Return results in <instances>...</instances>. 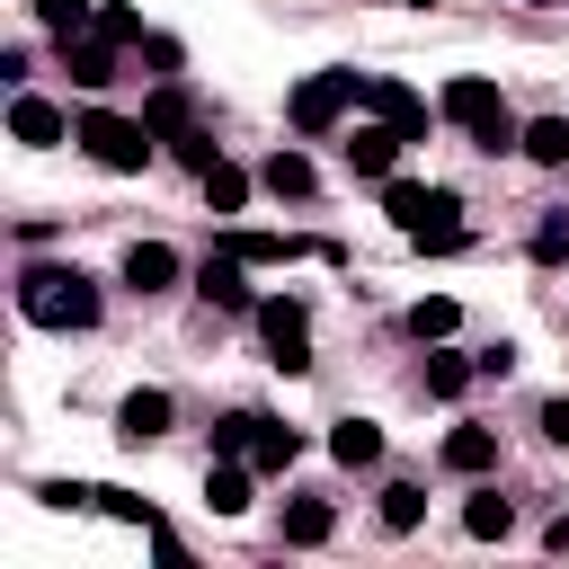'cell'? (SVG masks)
I'll use <instances>...</instances> for the list:
<instances>
[{
	"instance_id": "cell-1",
	"label": "cell",
	"mask_w": 569,
	"mask_h": 569,
	"mask_svg": "<svg viewBox=\"0 0 569 569\" xmlns=\"http://www.w3.org/2000/svg\"><path fill=\"white\" fill-rule=\"evenodd\" d=\"M382 213H391L418 249H436V258L462 249V196H453V187H409V178H391V187H382Z\"/></svg>"
},
{
	"instance_id": "cell-2",
	"label": "cell",
	"mask_w": 569,
	"mask_h": 569,
	"mask_svg": "<svg viewBox=\"0 0 569 569\" xmlns=\"http://www.w3.org/2000/svg\"><path fill=\"white\" fill-rule=\"evenodd\" d=\"M18 311H27L36 329H89V320H98V284H89L80 267H27V276H18Z\"/></svg>"
},
{
	"instance_id": "cell-3",
	"label": "cell",
	"mask_w": 569,
	"mask_h": 569,
	"mask_svg": "<svg viewBox=\"0 0 569 569\" xmlns=\"http://www.w3.org/2000/svg\"><path fill=\"white\" fill-rule=\"evenodd\" d=\"M453 124H471V142L480 151H525V124L507 116V98H498V80H480V71H462V80H445V98H436Z\"/></svg>"
},
{
	"instance_id": "cell-4",
	"label": "cell",
	"mask_w": 569,
	"mask_h": 569,
	"mask_svg": "<svg viewBox=\"0 0 569 569\" xmlns=\"http://www.w3.org/2000/svg\"><path fill=\"white\" fill-rule=\"evenodd\" d=\"M71 142H80V151H89L98 169L133 178V169L151 160V142H160V133H151L142 116H116V107H80V116H71Z\"/></svg>"
},
{
	"instance_id": "cell-5",
	"label": "cell",
	"mask_w": 569,
	"mask_h": 569,
	"mask_svg": "<svg viewBox=\"0 0 569 569\" xmlns=\"http://www.w3.org/2000/svg\"><path fill=\"white\" fill-rule=\"evenodd\" d=\"M347 107H365V71H311L293 89V133H329Z\"/></svg>"
},
{
	"instance_id": "cell-6",
	"label": "cell",
	"mask_w": 569,
	"mask_h": 569,
	"mask_svg": "<svg viewBox=\"0 0 569 569\" xmlns=\"http://www.w3.org/2000/svg\"><path fill=\"white\" fill-rule=\"evenodd\" d=\"M258 329H267V347H276V373H311V311H302L293 293H267V302H258Z\"/></svg>"
},
{
	"instance_id": "cell-7",
	"label": "cell",
	"mask_w": 569,
	"mask_h": 569,
	"mask_svg": "<svg viewBox=\"0 0 569 569\" xmlns=\"http://www.w3.org/2000/svg\"><path fill=\"white\" fill-rule=\"evenodd\" d=\"M196 293H204L213 311H258V293H249V258H231V249H213V258L196 267Z\"/></svg>"
},
{
	"instance_id": "cell-8",
	"label": "cell",
	"mask_w": 569,
	"mask_h": 569,
	"mask_svg": "<svg viewBox=\"0 0 569 569\" xmlns=\"http://www.w3.org/2000/svg\"><path fill=\"white\" fill-rule=\"evenodd\" d=\"M365 107H373L400 142H418V133H427V98H418L409 80H365Z\"/></svg>"
},
{
	"instance_id": "cell-9",
	"label": "cell",
	"mask_w": 569,
	"mask_h": 569,
	"mask_svg": "<svg viewBox=\"0 0 569 569\" xmlns=\"http://www.w3.org/2000/svg\"><path fill=\"white\" fill-rule=\"evenodd\" d=\"M347 169H356V178H391V169H400V133H391L382 116H373V124H356V142H347Z\"/></svg>"
},
{
	"instance_id": "cell-10",
	"label": "cell",
	"mask_w": 569,
	"mask_h": 569,
	"mask_svg": "<svg viewBox=\"0 0 569 569\" xmlns=\"http://www.w3.org/2000/svg\"><path fill=\"white\" fill-rule=\"evenodd\" d=\"M9 133H18L27 151H53L71 124H62V107H53V98H18V107H9Z\"/></svg>"
},
{
	"instance_id": "cell-11",
	"label": "cell",
	"mask_w": 569,
	"mask_h": 569,
	"mask_svg": "<svg viewBox=\"0 0 569 569\" xmlns=\"http://www.w3.org/2000/svg\"><path fill=\"white\" fill-rule=\"evenodd\" d=\"M124 284H133V293L178 284V249H169V240H133V249H124Z\"/></svg>"
},
{
	"instance_id": "cell-12",
	"label": "cell",
	"mask_w": 569,
	"mask_h": 569,
	"mask_svg": "<svg viewBox=\"0 0 569 569\" xmlns=\"http://www.w3.org/2000/svg\"><path fill=\"white\" fill-rule=\"evenodd\" d=\"M116 436H124V445H151V436H169V391H124V409H116Z\"/></svg>"
},
{
	"instance_id": "cell-13",
	"label": "cell",
	"mask_w": 569,
	"mask_h": 569,
	"mask_svg": "<svg viewBox=\"0 0 569 569\" xmlns=\"http://www.w3.org/2000/svg\"><path fill=\"white\" fill-rule=\"evenodd\" d=\"M62 62H71L80 89H107V80H116V44H107V36H62Z\"/></svg>"
},
{
	"instance_id": "cell-14",
	"label": "cell",
	"mask_w": 569,
	"mask_h": 569,
	"mask_svg": "<svg viewBox=\"0 0 569 569\" xmlns=\"http://www.w3.org/2000/svg\"><path fill=\"white\" fill-rule=\"evenodd\" d=\"M213 249H231V258H249V267H293V258H302V240H284V231H222Z\"/></svg>"
},
{
	"instance_id": "cell-15",
	"label": "cell",
	"mask_w": 569,
	"mask_h": 569,
	"mask_svg": "<svg viewBox=\"0 0 569 569\" xmlns=\"http://www.w3.org/2000/svg\"><path fill=\"white\" fill-rule=\"evenodd\" d=\"M329 453H338L347 471H365V462H382V427H373V418H338V427H329Z\"/></svg>"
},
{
	"instance_id": "cell-16",
	"label": "cell",
	"mask_w": 569,
	"mask_h": 569,
	"mask_svg": "<svg viewBox=\"0 0 569 569\" xmlns=\"http://www.w3.org/2000/svg\"><path fill=\"white\" fill-rule=\"evenodd\" d=\"M489 462H498V436H489V427H453V436H445V471H462V480H480Z\"/></svg>"
},
{
	"instance_id": "cell-17",
	"label": "cell",
	"mask_w": 569,
	"mask_h": 569,
	"mask_svg": "<svg viewBox=\"0 0 569 569\" xmlns=\"http://www.w3.org/2000/svg\"><path fill=\"white\" fill-rule=\"evenodd\" d=\"M204 507H213V516H240V507H249V471H240V453H222V462L204 471Z\"/></svg>"
},
{
	"instance_id": "cell-18",
	"label": "cell",
	"mask_w": 569,
	"mask_h": 569,
	"mask_svg": "<svg viewBox=\"0 0 569 569\" xmlns=\"http://www.w3.org/2000/svg\"><path fill=\"white\" fill-rule=\"evenodd\" d=\"M142 124H151L160 142H178V133L196 124V107H187V89H151V98H142Z\"/></svg>"
},
{
	"instance_id": "cell-19",
	"label": "cell",
	"mask_w": 569,
	"mask_h": 569,
	"mask_svg": "<svg viewBox=\"0 0 569 569\" xmlns=\"http://www.w3.org/2000/svg\"><path fill=\"white\" fill-rule=\"evenodd\" d=\"M293 453H302V436H293V427H276V418H258L249 462H258V471H293Z\"/></svg>"
},
{
	"instance_id": "cell-20",
	"label": "cell",
	"mask_w": 569,
	"mask_h": 569,
	"mask_svg": "<svg viewBox=\"0 0 569 569\" xmlns=\"http://www.w3.org/2000/svg\"><path fill=\"white\" fill-rule=\"evenodd\" d=\"M525 160L569 169V116H533V124H525Z\"/></svg>"
},
{
	"instance_id": "cell-21",
	"label": "cell",
	"mask_w": 569,
	"mask_h": 569,
	"mask_svg": "<svg viewBox=\"0 0 569 569\" xmlns=\"http://www.w3.org/2000/svg\"><path fill=\"white\" fill-rule=\"evenodd\" d=\"M507 525H516V507H507L498 489H480V498H462V533H480V542H498Z\"/></svg>"
},
{
	"instance_id": "cell-22",
	"label": "cell",
	"mask_w": 569,
	"mask_h": 569,
	"mask_svg": "<svg viewBox=\"0 0 569 569\" xmlns=\"http://www.w3.org/2000/svg\"><path fill=\"white\" fill-rule=\"evenodd\" d=\"M329 525H338V516H329V498H293V507H284V542H302V551H311V542H329Z\"/></svg>"
},
{
	"instance_id": "cell-23",
	"label": "cell",
	"mask_w": 569,
	"mask_h": 569,
	"mask_svg": "<svg viewBox=\"0 0 569 569\" xmlns=\"http://www.w3.org/2000/svg\"><path fill=\"white\" fill-rule=\"evenodd\" d=\"M453 320H462L453 293H418V302H409V338H453Z\"/></svg>"
},
{
	"instance_id": "cell-24",
	"label": "cell",
	"mask_w": 569,
	"mask_h": 569,
	"mask_svg": "<svg viewBox=\"0 0 569 569\" xmlns=\"http://www.w3.org/2000/svg\"><path fill=\"white\" fill-rule=\"evenodd\" d=\"M204 204H213V213H240V204H249V178H240L231 160H213V169H204Z\"/></svg>"
},
{
	"instance_id": "cell-25",
	"label": "cell",
	"mask_w": 569,
	"mask_h": 569,
	"mask_svg": "<svg viewBox=\"0 0 569 569\" xmlns=\"http://www.w3.org/2000/svg\"><path fill=\"white\" fill-rule=\"evenodd\" d=\"M480 365L471 356H427V400H462V382H471Z\"/></svg>"
},
{
	"instance_id": "cell-26",
	"label": "cell",
	"mask_w": 569,
	"mask_h": 569,
	"mask_svg": "<svg viewBox=\"0 0 569 569\" xmlns=\"http://www.w3.org/2000/svg\"><path fill=\"white\" fill-rule=\"evenodd\" d=\"M36 18L53 36H80V27H98V0H36Z\"/></svg>"
},
{
	"instance_id": "cell-27",
	"label": "cell",
	"mask_w": 569,
	"mask_h": 569,
	"mask_svg": "<svg viewBox=\"0 0 569 569\" xmlns=\"http://www.w3.org/2000/svg\"><path fill=\"white\" fill-rule=\"evenodd\" d=\"M267 187H276V196H311V160H302V151H276V160H267Z\"/></svg>"
},
{
	"instance_id": "cell-28",
	"label": "cell",
	"mask_w": 569,
	"mask_h": 569,
	"mask_svg": "<svg viewBox=\"0 0 569 569\" xmlns=\"http://www.w3.org/2000/svg\"><path fill=\"white\" fill-rule=\"evenodd\" d=\"M98 507H107L116 525H142V533L160 525V516H151V498H133V489H98Z\"/></svg>"
},
{
	"instance_id": "cell-29",
	"label": "cell",
	"mask_w": 569,
	"mask_h": 569,
	"mask_svg": "<svg viewBox=\"0 0 569 569\" xmlns=\"http://www.w3.org/2000/svg\"><path fill=\"white\" fill-rule=\"evenodd\" d=\"M418 516H427V498H418L409 480H400V489H382V525H391V533H409Z\"/></svg>"
},
{
	"instance_id": "cell-30",
	"label": "cell",
	"mask_w": 569,
	"mask_h": 569,
	"mask_svg": "<svg viewBox=\"0 0 569 569\" xmlns=\"http://www.w3.org/2000/svg\"><path fill=\"white\" fill-rule=\"evenodd\" d=\"M98 36H107V44H142L151 27H142L133 9H116V0H107V9H98Z\"/></svg>"
},
{
	"instance_id": "cell-31",
	"label": "cell",
	"mask_w": 569,
	"mask_h": 569,
	"mask_svg": "<svg viewBox=\"0 0 569 569\" xmlns=\"http://www.w3.org/2000/svg\"><path fill=\"white\" fill-rule=\"evenodd\" d=\"M249 436H258V409H231V418L213 427V453H249Z\"/></svg>"
},
{
	"instance_id": "cell-32",
	"label": "cell",
	"mask_w": 569,
	"mask_h": 569,
	"mask_svg": "<svg viewBox=\"0 0 569 569\" xmlns=\"http://www.w3.org/2000/svg\"><path fill=\"white\" fill-rule=\"evenodd\" d=\"M178 160H187V169H196V178H204V169H213V160H222V151H213V133H204V124H187V133H178Z\"/></svg>"
},
{
	"instance_id": "cell-33",
	"label": "cell",
	"mask_w": 569,
	"mask_h": 569,
	"mask_svg": "<svg viewBox=\"0 0 569 569\" xmlns=\"http://www.w3.org/2000/svg\"><path fill=\"white\" fill-rule=\"evenodd\" d=\"M533 258H569V213H542V231H533Z\"/></svg>"
},
{
	"instance_id": "cell-34",
	"label": "cell",
	"mask_w": 569,
	"mask_h": 569,
	"mask_svg": "<svg viewBox=\"0 0 569 569\" xmlns=\"http://www.w3.org/2000/svg\"><path fill=\"white\" fill-rule=\"evenodd\" d=\"M542 436H551V445H569V400H542Z\"/></svg>"
},
{
	"instance_id": "cell-35",
	"label": "cell",
	"mask_w": 569,
	"mask_h": 569,
	"mask_svg": "<svg viewBox=\"0 0 569 569\" xmlns=\"http://www.w3.org/2000/svg\"><path fill=\"white\" fill-rule=\"evenodd\" d=\"M409 9H436V0H409Z\"/></svg>"
}]
</instances>
